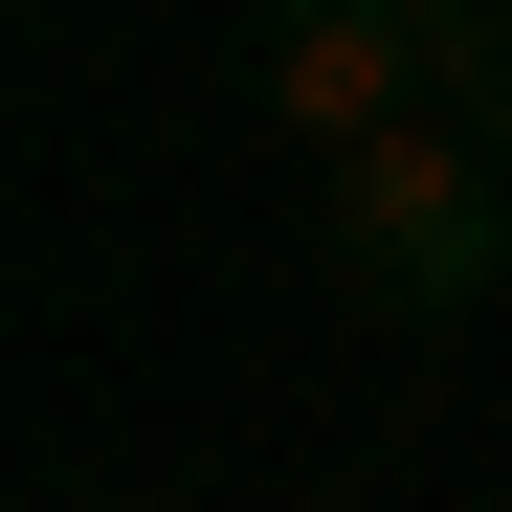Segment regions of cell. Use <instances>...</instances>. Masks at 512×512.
Here are the masks:
<instances>
[{"mask_svg": "<svg viewBox=\"0 0 512 512\" xmlns=\"http://www.w3.org/2000/svg\"><path fill=\"white\" fill-rule=\"evenodd\" d=\"M312 245H334V290L357 312H490L512 290V156L468 112H423V134H357V156H312Z\"/></svg>", "mask_w": 512, "mask_h": 512, "instance_id": "cell-1", "label": "cell"}, {"mask_svg": "<svg viewBox=\"0 0 512 512\" xmlns=\"http://www.w3.org/2000/svg\"><path fill=\"white\" fill-rule=\"evenodd\" d=\"M268 112H290L312 156H357V134H423L446 90H423L401 0H268Z\"/></svg>", "mask_w": 512, "mask_h": 512, "instance_id": "cell-2", "label": "cell"}, {"mask_svg": "<svg viewBox=\"0 0 512 512\" xmlns=\"http://www.w3.org/2000/svg\"><path fill=\"white\" fill-rule=\"evenodd\" d=\"M401 45H423V90H446V112H468V90H490V67H512V0H401Z\"/></svg>", "mask_w": 512, "mask_h": 512, "instance_id": "cell-3", "label": "cell"}, {"mask_svg": "<svg viewBox=\"0 0 512 512\" xmlns=\"http://www.w3.org/2000/svg\"><path fill=\"white\" fill-rule=\"evenodd\" d=\"M468 134H490V156H512V67H490V90H468Z\"/></svg>", "mask_w": 512, "mask_h": 512, "instance_id": "cell-4", "label": "cell"}]
</instances>
